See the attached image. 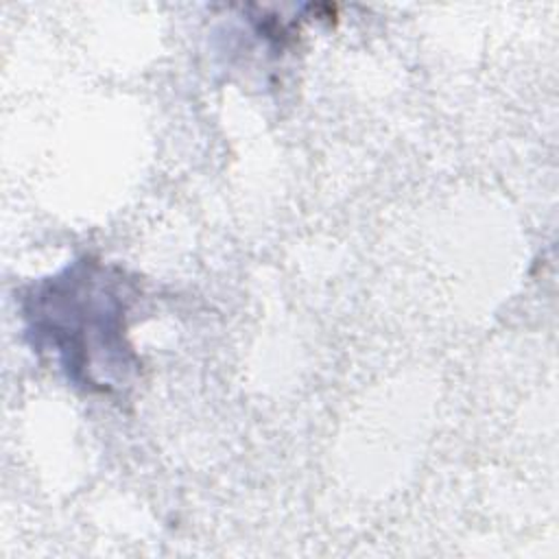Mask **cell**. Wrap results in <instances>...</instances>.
Listing matches in <instances>:
<instances>
[{
	"mask_svg": "<svg viewBox=\"0 0 559 559\" xmlns=\"http://www.w3.org/2000/svg\"><path fill=\"white\" fill-rule=\"evenodd\" d=\"M135 282L98 258L74 260L22 293V317L35 349L55 356L66 378L87 391L114 395L140 373L129 343Z\"/></svg>",
	"mask_w": 559,
	"mask_h": 559,
	"instance_id": "obj_1",
	"label": "cell"
}]
</instances>
